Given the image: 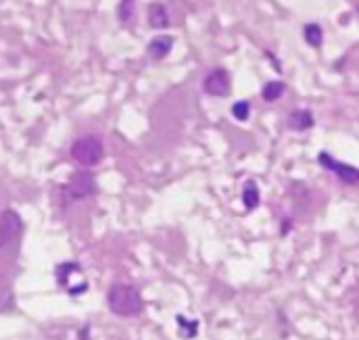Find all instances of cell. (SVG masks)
<instances>
[{
    "label": "cell",
    "instance_id": "6",
    "mask_svg": "<svg viewBox=\"0 0 359 340\" xmlns=\"http://www.w3.org/2000/svg\"><path fill=\"white\" fill-rule=\"evenodd\" d=\"M318 163H320L324 170L332 171L345 186H358L359 184V170L355 165L337 161V159L330 157L328 153H320V155H318Z\"/></svg>",
    "mask_w": 359,
    "mask_h": 340
},
{
    "label": "cell",
    "instance_id": "14",
    "mask_svg": "<svg viewBox=\"0 0 359 340\" xmlns=\"http://www.w3.org/2000/svg\"><path fill=\"white\" fill-rule=\"evenodd\" d=\"M284 92H286V84L284 82H268V84H264V88H262V96H264L266 102L278 100Z\"/></svg>",
    "mask_w": 359,
    "mask_h": 340
},
{
    "label": "cell",
    "instance_id": "9",
    "mask_svg": "<svg viewBox=\"0 0 359 340\" xmlns=\"http://www.w3.org/2000/svg\"><path fill=\"white\" fill-rule=\"evenodd\" d=\"M170 15L163 2H151L149 4V25L153 29H168L170 27Z\"/></svg>",
    "mask_w": 359,
    "mask_h": 340
},
{
    "label": "cell",
    "instance_id": "4",
    "mask_svg": "<svg viewBox=\"0 0 359 340\" xmlns=\"http://www.w3.org/2000/svg\"><path fill=\"white\" fill-rule=\"evenodd\" d=\"M23 234V219L17 211L4 209L0 213V251H11L19 245Z\"/></svg>",
    "mask_w": 359,
    "mask_h": 340
},
{
    "label": "cell",
    "instance_id": "1",
    "mask_svg": "<svg viewBox=\"0 0 359 340\" xmlns=\"http://www.w3.org/2000/svg\"><path fill=\"white\" fill-rule=\"evenodd\" d=\"M107 307L119 318H136L144 309V301L138 288L130 284H113L107 290Z\"/></svg>",
    "mask_w": 359,
    "mask_h": 340
},
{
    "label": "cell",
    "instance_id": "2",
    "mask_svg": "<svg viewBox=\"0 0 359 340\" xmlns=\"http://www.w3.org/2000/svg\"><path fill=\"white\" fill-rule=\"evenodd\" d=\"M69 155L76 163L84 165V168H94L102 161L104 157V147H102V140L94 134L88 136H80L78 140H74L72 149H69Z\"/></svg>",
    "mask_w": 359,
    "mask_h": 340
},
{
    "label": "cell",
    "instance_id": "16",
    "mask_svg": "<svg viewBox=\"0 0 359 340\" xmlns=\"http://www.w3.org/2000/svg\"><path fill=\"white\" fill-rule=\"evenodd\" d=\"M232 115H234V119H238V121H247L249 115H251V102H249V100H238V102H234V104H232Z\"/></svg>",
    "mask_w": 359,
    "mask_h": 340
},
{
    "label": "cell",
    "instance_id": "8",
    "mask_svg": "<svg viewBox=\"0 0 359 340\" xmlns=\"http://www.w3.org/2000/svg\"><path fill=\"white\" fill-rule=\"evenodd\" d=\"M172 48H174V38H172V36H155V38L149 42L147 53H149V57H151V59H155V61H163V59H168V57H170Z\"/></svg>",
    "mask_w": 359,
    "mask_h": 340
},
{
    "label": "cell",
    "instance_id": "13",
    "mask_svg": "<svg viewBox=\"0 0 359 340\" xmlns=\"http://www.w3.org/2000/svg\"><path fill=\"white\" fill-rule=\"evenodd\" d=\"M136 17V0H119L117 4V19L121 23H130Z\"/></svg>",
    "mask_w": 359,
    "mask_h": 340
},
{
    "label": "cell",
    "instance_id": "11",
    "mask_svg": "<svg viewBox=\"0 0 359 340\" xmlns=\"http://www.w3.org/2000/svg\"><path fill=\"white\" fill-rule=\"evenodd\" d=\"M259 200H262V194H259V186H257V182H253V179L245 182L243 203H245L247 211H255V209L259 207Z\"/></svg>",
    "mask_w": 359,
    "mask_h": 340
},
{
    "label": "cell",
    "instance_id": "12",
    "mask_svg": "<svg viewBox=\"0 0 359 340\" xmlns=\"http://www.w3.org/2000/svg\"><path fill=\"white\" fill-rule=\"evenodd\" d=\"M303 38H305V42L309 46L320 48L324 44V29H322V25L320 23H307L303 27Z\"/></svg>",
    "mask_w": 359,
    "mask_h": 340
},
{
    "label": "cell",
    "instance_id": "15",
    "mask_svg": "<svg viewBox=\"0 0 359 340\" xmlns=\"http://www.w3.org/2000/svg\"><path fill=\"white\" fill-rule=\"evenodd\" d=\"M176 322H178L180 328L184 330V336H186V339H194V336L198 334V322H196V320L188 322L186 315H178Z\"/></svg>",
    "mask_w": 359,
    "mask_h": 340
},
{
    "label": "cell",
    "instance_id": "7",
    "mask_svg": "<svg viewBox=\"0 0 359 340\" xmlns=\"http://www.w3.org/2000/svg\"><path fill=\"white\" fill-rule=\"evenodd\" d=\"M203 90H205V94H209V96L226 98V96H230V92H232V78H230V74H228L224 67H215V69H211V72L205 76V80H203Z\"/></svg>",
    "mask_w": 359,
    "mask_h": 340
},
{
    "label": "cell",
    "instance_id": "5",
    "mask_svg": "<svg viewBox=\"0 0 359 340\" xmlns=\"http://www.w3.org/2000/svg\"><path fill=\"white\" fill-rule=\"evenodd\" d=\"M94 192H96V179L86 170L74 171L65 186V194L69 200H84V198H90Z\"/></svg>",
    "mask_w": 359,
    "mask_h": 340
},
{
    "label": "cell",
    "instance_id": "10",
    "mask_svg": "<svg viewBox=\"0 0 359 340\" xmlns=\"http://www.w3.org/2000/svg\"><path fill=\"white\" fill-rule=\"evenodd\" d=\"M316 119H313V113L307 111V109H299V111H292L288 115V128L290 130H297V132H305L309 128H313Z\"/></svg>",
    "mask_w": 359,
    "mask_h": 340
},
{
    "label": "cell",
    "instance_id": "3",
    "mask_svg": "<svg viewBox=\"0 0 359 340\" xmlns=\"http://www.w3.org/2000/svg\"><path fill=\"white\" fill-rule=\"evenodd\" d=\"M55 276H57V284L61 288H65L69 297H80L88 290V282L84 278H78V276H82L80 263H74V261L61 263V265H57Z\"/></svg>",
    "mask_w": 359,
    "mask_h": 340
}]
</instances>
